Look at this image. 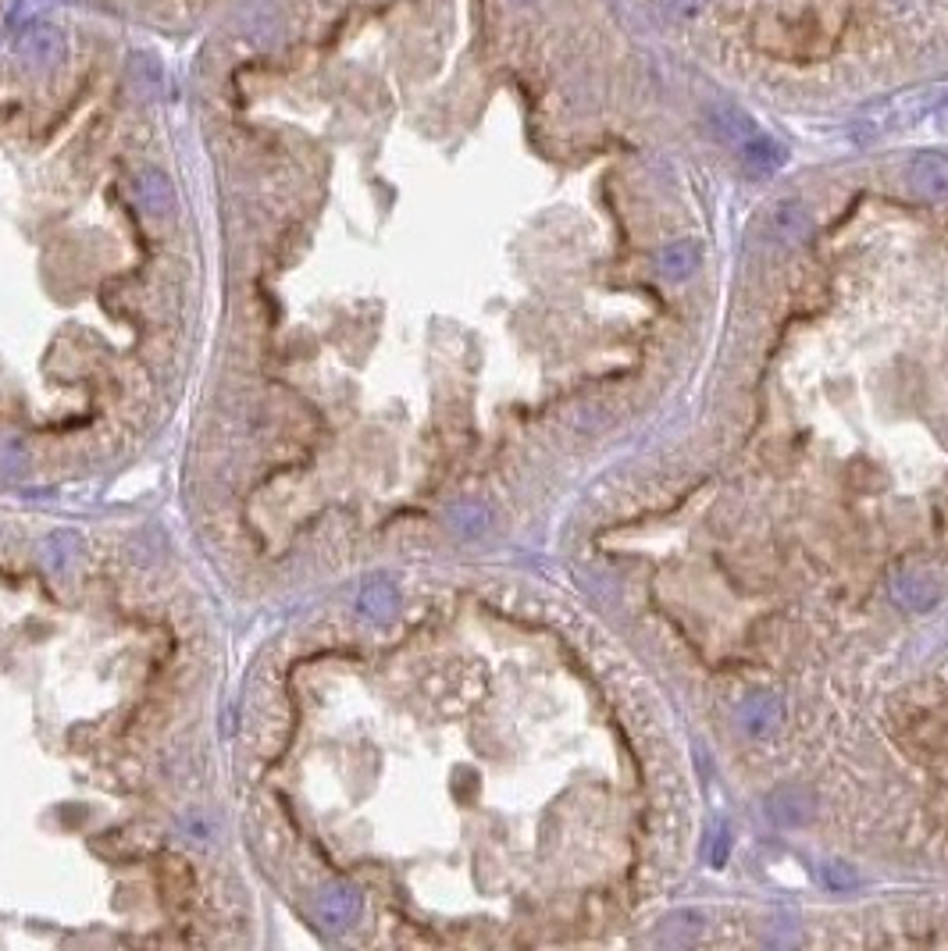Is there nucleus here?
Masks as SVG:
<instances>
[{
  "label": "nucleus",
  "mask_w": 948,
  "mask_h": 951,
  "mask_svg": "<svg viewBox=\"0 0 948 951\" xmlns=\"http://www.w3.org/2000/svg\"><path fill=\"white\" fill-rule=\"evenodd\" d=\"M699 264V242L692 239H677L671 247H663L660 253V275L671 278V282H682L696 271Z\"/></svg>",
  "instance_id": "20e7f679"
},
{
  "label": "nucleus",
  "mask_w": 948,
  "mask_h": 951,
  "mask_svg": "<svg viewBox=\"0 0 948 951\" xmlns=\"http://www.w3.org/2000/svg\"><path fill=\"white\" fill-rule=\"evenodd\" d=\"M707 0H660V8L667 11L671 19H696Z\"/></svg>",
  "instance_id": "423d86ee"
},
{
  "label": "nucleus",
  "mask_w": 948,
  "mask_h": 951,
  "mask_svg": "<svg viewBox=\"0 0 948 951\" xmlns=\"http://www.w3.org/2000/svg\"><path fill=\"white\" fill-rule=\"evenodd\" d=\"M896 595L899 599L910 606V609H924V606H931L934 599H938V592L931 589V584H920L916 589V581L913 578H902L899 584H896Z\"/></svg>",
  "instance_id": "39448f33"
},
{
  "label": "nucleus",
  "mask_w": 948,
  "mask_h": 951,
  "mask_svg": "<svg viewBox=\"0 0 948 951\" xmlns=\"http://www.w3.org/2000/svg\"><path fill=\"white\" fill-rule=\"evenodd\" d=\"M809 228H813V217L798 200H784V203H778L774 211H770V236H774L778 242H784V247L803 242L809 236Z\"/></svg>",
  "instance_id": "f03ea898"
},
{
  "label": "nucleus",
  "mask_w": 948,
  "mask_h": 951,
  "mask_svg": "<svg viewBox=\"0 0 948 951\" xmlns=\"http://www.w3.org/2000/svg\"><path fill=\"white\" fill-rule=\"evenodd\" d=\"M742 157H745V165H749V171H756V175H770V171H778V168L784 165V157H789V151H784V146H781L778 140H770V135L753 132L749 140H745Z\"/></svg>",
  "instance_id": "7ed1b4c3"
},
{
  "label": "nucleus",
  "mask_w": 948,
  "mask_h": 951,
  "mask_svg": "<svg viewBox=\"0 0 948 951\" xmlns=\"http://www.w3.org/2000/svg\"><path fill=\"white\" fill-rule=\"evenodd\" d=\"M910 182L924 200H948V157L924 151L910 161Z\"/></svg>",
  "instance_id": "f257e3e1"
}]
</instances>
